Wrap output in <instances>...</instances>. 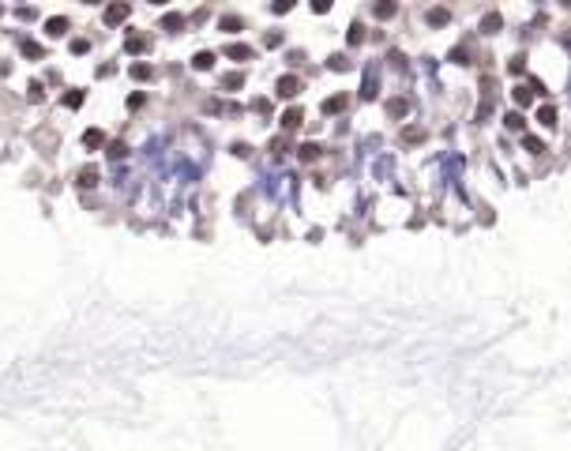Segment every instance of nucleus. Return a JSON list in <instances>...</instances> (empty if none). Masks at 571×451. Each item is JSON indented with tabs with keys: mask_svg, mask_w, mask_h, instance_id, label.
Wrapping results in <instances>:
<instances>
[{
	"mask_svg": "<svg viewBox=\"0 0 571 451\" xmlns=\"http://www.w3.org/2000/svg\"><path fill=\"white\" fill-rule=\"evenodd\" d=\"M376 15H379V19H387V15H395V4H379V8H376Z\"/></svg>",
	"mask_w": 571,
	"mask_h": 451,
	"instance_id": "obj_17",
	"label": "nucleus"
},
{
	"mask_svg": "<svg viewBox=\"0 0 571 451\" xmlns=\"http://www.w3.org/2000/svg\"><path fill=\"white\" fill-rule=\"evenodd\" d=\"M128 12H132V8H128V4H113V8H109V12H106V23H120V19H124Z\"/></svg>",
	"mask_w": 571,
	"mask_h": 451,
	"instance_id": "obj_2",
	"label": "nucleus"
},
{
	"mask_svg": "<svg viewBox=\"0 0 571 451\" xmlns=\"http://www.w3.org/2000/svg\"><path fill=\"white\" fill-rule=\"evenodd\" d=\"M68 31V19H49V34H64Z\"/></svg>",
	"mask_w": 571,
	"mask_h": 451,
	"instance_id": "obj_10",
	"label": "nucleus"
},
{
	"mask_svg": "<svg viewBox=\"0 0 571 451\" xmlns=\"http://www.w3.org/2000/svg\"><path fill=\"white\" fill-rule=\"evenodd\" d=\"M537 121H541V124H556V109H553V105H541V109H537Z\"/></svg>",
	"mask_w": 571,
	"mask_h": 451,
	"instance_id": "obj_5",
	"label": "nucleus"
},
{
	"mask_svg": "<svg viewBox=\"0 0 571 451\" xmlns=\"http://www.w3.org/2000/svg\"><path fill=\"white\" fill-rule=\"evenodd\" d=\"M387 109H391L395 117H402V113H406V102H391V105H387Z\"/></svg>",
	"mask_w": 571,
	"mask_h": 451,
	"instance_id": "obj_20",
	"label": "nucleus"
},
{
	"mask_svg": "<svg viewBox=\"0 0 571 451\" xmlns=\"http://www.w3.org/2000/svg\"><path fill=\"white\" fill-rule=\"evenodd\" d=\"M79 185H83V188L98 185V169H94V166H87V169H83V173H79Z\"/></svg>",
	"mask_w": 571,
	"mask_h": 451,
	"instance_id": "obj_4",
	"label": "nucleus"
},
{
	"mask_svg": "<svg viewBox=\"0 0 571 451\" xmlns=\"http://www.w3.org/2000/svg\"><path fill=\"white\" fill-rule=\"evenodd\" d=\"M500 26V15H485V31H496Z\"/></svg>",
	"mask_w": 571,
	"mask_h": 451,
	"instance_id": "obj_19",
	"label": "nucleus"
},
{
	"mask_svg": "<svg viewBox=\"0 0 571 451\" xmlns=\"http://www.w3.org/2000/svg\"><path fill=\"white\" fill-rule=\"evenodd\" d=\"M23 53H26V56H42V49H38L34 42H26V45H23Z\"/></svg>",
	"mask_w": 571,
	"mask_h": 451,
	"instance_id": "obj_21",
	"label": "nucleus"
},
{
	"mask_svg": "<svg viewBox=\"0 0 571 451\" xmlns=\"http://www.w3.org/2000/svg\"><path fill=\"white\" fill-rule=\"evenodd\" d=\"M226 56H233V61H248L252 49H248V45H230V49H226Z\"/></svg>",
	"mask_w": 571,
	"mask_h": 451,
	"instance_id": "obj_3",
	"label": "nucleus"
},
{
	"mask_svg": "<svg viewBox=\"0 0 571 451\" xmlns=\"http://www.w3.org/2000/svg\"><path fill=\"white\" fill-rule=\"evenodd\" d=\"M503 124H507V128H522V117H519V113H507V117H503Z\"/></svg>",
	"mask_w": 571,
	"mask_h": 451,
	"instance_id": "obj_16",
	"label": "nucleus"
},
{
	"mask_svg": "<svg viewBox=\"0 0 571 451\" xmlns=\"http://www.w3.org/2000/svg\"><path fill=\"white\" fill-rule=\"evenodd\" d=\"M316 155H320V147H316V143H304V147H301V158H304V162H312Z\"/></svg>",
	"mask_w": 571,
	"mask_h": 451,
	"instance_id": "obj_11",
	"label": "nucleus"
},
{
	"mask_svg": "<svg viewBox=\"0 0 571 451\" xmlns=\"http://www.w3.org/2000/svg\"><path fill=\"white\" fill-rule=\"evenodd\" d=\"M522 143H526V151H534V155H541V151H545V143H541V139H534V136H526Z\"/></svg>",
	"mask_w": 571,
	"mask_h": 451,
	"instance_id": "obj_12",
	"label": "nucleus"
},
{
	"mask_svg": "<svg viewBox=\"0 0 571 451\" xmlns=\"http://www.w3.org/2000/svg\"><path fill=\"white\" fill-rule=\"evenodd\" d=\"M192 64H196L199 72H207V68L214 64V56H211V53H196V61H192Z\"/></svg>",
	"mask_w": 571,
	"mask_h": 451,
	"instance_id": "obj_8",
	"label": "nucleus"
},
{
	"mask_svg": "<svg viewBox=\"0 0 571 451\" xmlns=\"http://www.w3.org/2000/svg\"><path fill=\"white\" fill-rule=\"evenodd\" d=\"M297 91H301V79H297V75H282V79H278V94H282V98H293Z\"/></svg>",
	"mask_w": 571,
	"mask_h": 451,
	"instance_id": "obj_1",
	"label": "nucleus"
},
{
	"mask_svg": "<svg viewBox=\"0 0 571 451\" xmlns=\"http://www.w3.org/2000/svg\"><path fill=\"white\" fill-rule=\"evenodd\" d=\"M428 23H447V12H443V8H436V12H428Z\"/></svg>",
	"mask_w": 571,
	"mask_h": 451,
	"instance_id": "obj_15",
	"label": "nucleus"
},
{
	"mask_svg": "<svg viewBox=\"0 0 571 451\" xmlns=\"http://www.w3.org/2000/svg\"><path fill=\"white\" fill-rule=\"evenodd\" d=\"M83 143H87V147H102V143H106V136H102L98 128H90L87 136H83Z\"/></svg>",
	"mask_w": 571,
	"mask_h": 451,
	"instance_id": "obj_7",
	"label": "nucleus"
},
{
	"mask_svg": "<svg viewBox=\"0 0 571 451\" xmlns=\"http://www.w3.org/2000/svg\"><path fill=\"white\" fill-rule=\"evenodd\" d=\"M342 105H346V94H338V98H327V102H323V109H327V113H338Z\"/></svg>",
	"mask_w": 571,
	"mask_h": 451,
	"instance_id": "obj_9",
	"label": "nucleus"
},
{
	"mask_svg": "<svg viewBox=\"0 0 571 451\" xmlns=\"http://www.w3.org/2000/svg\"><path fill=\"white\" fill-rule=\"evenodd\" d=\"M132 75H136V79H150V68L147 64H132Z\"/></svg>",
	"mask_w": 571,
	"mask_h": 451,
	"instance_id": "obj_13",
	"label": "nucleus"
},
{
	"mask_svg": "<svg viewBox=\"0 0 571 451\" xmlns=\"http://www.w3.org/2000/svg\"><path fill=\"white\" fill-rule=\"evenodd\" d=\"M64 105H72V109H75V105H83V94H79V91L68 94V98H64Z\"/></svg>",
	"mask_w": 571,
	"mask_h": 451,
	"instance_id": "obj_18",
	"label": "nucleus"
},
{
	"mask_svg": "<svg viewBox=\"0 0 571 451\" xmlns=\"http://www.w3.org/2000/svg\"><path fill=\"white\" fill-rule=\"evenodd\" d=\"M128 49H132V53H139V49H147V38H128Z\"/></svg>",
	"mask_w": 571,
	"mask_h": 451,
	"instance_id": "obj_14",
	"label": "nucleus"
},
{
	"mask_svg": "<svg viewBox=\"0 0 571 451\" xmlns=\"http://www.w3.org/2000/svg\"><path fill=\"white\" fill-rule=\"evenodd\" d=\"M301 124V109H290V113H282V128H297Z\"/></svg>",
	"mask_w": 571,
	"mask_h": 451,
	"instance_id": "obj_6",
	"label": "nucleus"
}]
</instances>
